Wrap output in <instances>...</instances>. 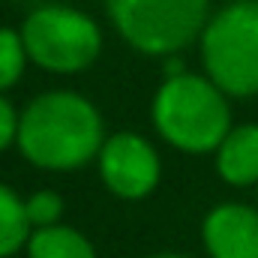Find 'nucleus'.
<instances>
[{"instance_id": "nucleus-5", "label": "nucleus", "mask_w": 258, "mask_h": 258, "mask_svg": "<svg viewBox=\"0 0 258 258\" xmlns=\"http://www.w3.org/2000/svg\"><path fill=\"white\" fill-rule=\"evenodd\" d=\"M21 39L33 63L57 75H72L87 69L102 51L99 24L72 6L33 9L24 18Z\"/></svg>"}, {"instance_id": "nucleus-14", "label": "nucleus", "mask_w": 258, "mask_h": 258, "mask_svg": "<svg viewBox=\"0 0 258 258\" xmlns=\"http://www.w3.org/2000/svg\"><path fill=\"white\" fill-rule=\"evenodd\" d=\"M147 258H186V255H180V252H156V255H147Z\"/></svg>"}, {"instance_id": "nucleus-7", "label": "nucleus", "mask_w": 258, "mask_h": 258, "mask_svg": "<svg viewBox=\"0 0 258 258\" xmlns=\"http://www.w3.org/2000/svg\"><path fill=\"white\" fill-rule=\"evenodd\" d=\"M210 258H258V207L243 201L216 204L201 222Z\"/></svg>"}, {"instance_id": "nucleus-4", "label": "nucleus", "mask_w": 258, "mask_h": 258, "mask_svg": "<svg viewBox=\"0 0 258 258\" xmlns=\"http://www.w3.org/2000/svg\"><path fill=\"white\" fill-rule=\"evenodd\" d=\"M117 33L141 54L168 57L192 45L207 27V0H108Z\"/></svg>"}, {"instance_id": "nucleus-13", "label": "nucleus", "mask_w": 258, "mask_h": 258, "mask_svg": "<svg viewBox=\"0 0 258 258\" xmlns=\"http://www.w3.org/2000/svg\"><path fill=\"white\" fill-rule=\"evenodd\" d=\"M18 114L21 111H15L12 102L0 93V153L9 144H15V138H18Z\"/></svg>"}, {"instance_id": "nucleus-12", "label": "nucleus", "mask_w": 258, "mask_h": 258, "mask_svg": "<svg viewBox=\"0 0 258 258\" xmlns=\"http://www.w3.org/2000/svg\"><path fill=\"white\" fill-rule=\"evenodd\" d=\"M24 207H27V216H30V225L33 228H48V225H57L60 216H63V198L54 189H39L30 198H24Z\"/></svg>"}, {"instance_id": "nucleus-1", "label": "nucleus", "mask_w": 258, "mask_h": 258, "mask_svg": "<svg viewBox=\"0 0 258 258\" xmlns=\"http://www.w3.org/2000/svg\"><path fill=\"white\" fill-rule=\"evenodd\" d=\"M105 126L99 108L75 90H45L18 114L15 147L42 171H78L99 156Z\"/></svg>"}, {"instance_id": "nucleus-11", "label": "nucleus", "mask_w": 258, "mask_h": 258, "mask_svg": "<svg viewBox=\"0 0 258 258\" xmlns=\"http://www.w3.org/2000/svg\"><path fill=\"white\" fill-rule=\"evenodd\" d=\"M27 60H30V57H27L21 30L0 27V93L18 84V78L24 75Z\"/></svg>"}, {"instance_id": "nucleus-10", "label": "nucleus", "mask_w": 258, "mask_h": 258, "mask_svg": "<svg viewBox=\"0 0 258 258\" xmlns=\"http://www.w3.org/2000/svg\"><path fill=\"white\" fill-rule=\"evenodd\" d=\"M30 234H33V225H30L24 198L12 186L0 183V258H9L18 249H24Z\"/></svg>"}, {"instance_id": "nucleus-6", "label": "nucleus", "mask_w": 258, "mask_h": 258, "mask_svg": "<svg viewBox=\"0 0 258 258\" xmlns=\"http://www.w3.org/2000/svg\"><path fill=\"white\" fill-rule=\"evenodd\" d=\"M105 189L123 201H141L159 186L162 162L150 138L141 132H114L96 156Z\"/></svg>"}, {"instance_id": "nucleus-3", "label": "nucleus", "mask_w": 258, "mask_h": 258, "mask_svg": "<svg viewBox=\"0 0 258 258\" xmlns=\"http://www.w3.org/2000/svg\"><path fill=\"white\" fill-rule=\"evenodd\" d=\"M207 78L234 99L258 93V0H234L201 33Z\"/></svg>"}, {"instance_id": "nucleus-9", "label": "nucleus", "mask_w": 258, "mask_h": 258, "mask_svg": "<svg viewBox=\"0 0 258 258\" xmlns=\"http://www.w3.org/2000/svg\"><path fill=\"white\" fill-rule=\"evenodd\" d=\"M24 249L27 258H96V249L87 240V234L63 222L48 228H33Z\"/></svg>"}, {"instance_id": "nucleus-8", "label": "nucleus", "mask_w": 258, "mask_h": 258, "mask_svg": "<svg viewBox=\"0 0 258 258\" xmlns=\"http://www.w3.org/2000/svg\"><path fill=\"white\" fill-rule=\"evenodd\" d=\"M216 174L228 186H252L258 183V123H240L222 138L213 150Z\"/></svg>"}, {"instance_id": "nucleus-2", "label": "nucleus", "mask_w": 258, "mask_h": 258, "mask_svg": "<svg viewBox=\"0 0 258 258\" xmlns=\"http://www.w3.org/2000/svg\"><path fill=\"white\" fill-rule=\"evenodd\" d=\"M150 117L165 144L192 156L213 153L231 132L228 93L195 72L171 75L159 84Z\"/></svg>"}]
</instances>
